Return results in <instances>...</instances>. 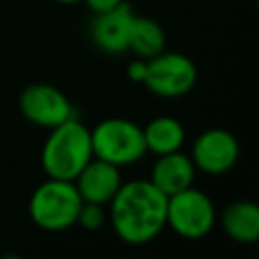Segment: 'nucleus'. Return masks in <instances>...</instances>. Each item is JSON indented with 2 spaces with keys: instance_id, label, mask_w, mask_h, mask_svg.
<instances>
[{
  "instance_id": "obj_1",
  "label": "nucleus",
  "mask_w": 259,
  "mask_h": 259,
  "mask_svg": "<svg viewBox=\"0 0 259 259\" xmlns=\"http://www.w3.org/2000/svg\"><path fill=\"white\" fill-rule=\"evenodd\" d=\"M168 196L150 180H130L109 200V219L115 235L127 245H146L166 227Z\"/></svg>"
},
{
  "instance_id": "obj_2",
  "label": "nucleus",
  "mask_w": 259,
  "mask_h": 259,
  "mask_svg": "<svg viewBox=\"0 0 259 259\" xmlns=\"http://www.w3.org/2000/svg\"><path fill=\"white\" fill-rule=\"evenodd\" d=\"M91 158V132L75 117L51 127L40 150V166L45 174L59 180H75Z\"/></svg>"
},
{
  "instance_id": "obj_3",
  "label": "nucleus",
  "mask_w": 259,
  "mask_h": 259,
  "mask_svg": "<svg viewBox=\"0 0 259 259\" xmlns=\"http://www.w3.org/2000/svg\"><path fill=\"white\" fill-rule=\"evenodd\" d=\"M83 204L73 180L49 178L30 196L28 212L32 223L49 233L67 231L77 225V214Z\"/></svg>"
},
{
  "instance_id": "obj_4",
  "label": "nucleus",
  "mask_w": 259,
  "mask_h": 259,
  "mask_svg": "<svg viewBox=\"0 0 259 259\" xmlns=\"http://www.w3.org/2000/svg\"><path fill=\"white\" fill-rule=\"evenodd\" d=\"M91 132L93 156L117 168L136 164L148 152L144 130L123 117H109L99 121Z\"/></svg>"
},
{
  "instance_id": "obj_5",
  "label": "nucleus",
  "mask_w": 259,
  "mask_h": 259,
  "mask_svg": "<svg viewBox=\"0 0 259 259\" xmlns=\"http://www.w3.org/2000/svg\"><path fill=\"white\" fill-rule=\"evenodd\" d=\"M217 221V210L208 194L188 186L168 196L166 204V227L184 239L206 237Z\"/></svg>"
},
{
  "instance_id": "obj_6",
  "label": "nucleus",
  "mask_w": 259,
  "mask_h": 259,
  "mask_svg": "<svg viewBox=\"0 0 259 259\" xmlns=\"http://www.w3.org/2000/svg\"><path fill=\"white\" fill-rule=\"evenodd\" d=\"M196 65L182 53L162 51L152 59H146L144 85L158 97H182L196 85Z\"/></svg>"
},
{
  "instance_id": "obj_7",
  "label": "nucleus",
  "mask_w": 259,
  "mask_h": 259,
  "mask_svg": "<svg viewBox=\"0 0 259 259\" xmlns=\"http://www.w3.org/2000/svg\"><path fill=\"white\" fill-rule=\"evenodd\" d=\"M20 111L30 123L49 130L75 117L69 97L49 83L28 85L20 95Z\"/></svg>"
},
{
  "instance_id": "obj_8",
  "label": "nucleus",
  "mask_w": 259,
  "mask_h": 259,
  "mask_svg": "<svg viewBox=\"0 0 259 259\" xmlns=\"http://www.w3.org/2000/svg\"><path fill=\"white\" fill-rule=\"evenodd\" d=\"M190 160L194 168L206 174L229 172L239 160V142L229 130L223 127L204 130L192 144Z\"/></svg>"
},
{
  "instance_id": "obj_9",
  "label": "nucleus",
  "mask_w": 259,
  "mask_h": 259,
  "mask_svg": "<svg viewBox=\"0 0 259 259\" xmlns=\"http://www.w3.org/2000/svg\"><path fill=\"white\" fill-rule=\"evenodd\" d=\"M132 20H134V12L125 2L111 8V10L97 12L95 18L91 20V26H89V34H91L93 45L107 55L125 53Z\"/></svg>"
},
{
  "instance_id": "obj_10",
  "label": "nucleus",
  "mask_w": 259,
  "mask_h": 259,
  "mask_svg": "<svg viewBox=\"0 0 259 259\" xmlns=\"http://www.w3.org/2000/svg\"><path fill=\"white\" fill-rule=\"evenodd\" d=\"M73 182L83 202H95L103 206V204H109V200L121 186V176L117 166L93 156L83 166V170L75 176Z\"/></svg>"
},
{
  "instance_id": "obj_11",
  "label": "nucleus",
  "mask_w": 259,
  "mask_h": 259,
  "mask_svg": "<svg viewBox=\"0 0 259 259\" xmlns=\"http://www.w3.org/2000/svg\"><path fill=\"white\" fill-rule=\"evenodd\" d=\"M194 170L196 168H194L190 156H186L180 150H176V152L158 156L156 164L152 166L150 182L160 192L170 196V194H176V192L192 186Z\"/></svg>"
},
{
  "instance_id": "obj_12",
  "label": "nucleus",
  "mask_w": 259,
  "mask_h": 259,
  "mask_svg": "<svg viewBox=\"0 0 259 259\" xmlns=\"http://www.w3.org/2000/svg\"><path fill=\"white\" fill-rule=\"evenodd\" d=\"M221 227L237 243H255L259 239V206L251 200L231 202L221 214Z\"/></svg>"
},
{
  "instance_id": "obj_13",
  "label": "nucleus",
  "mask_w": 259,
  "mask_h": 259,
  "mask_svg": "<svg viewBox=\"0 0 259 259\" xmlns=\"http://www.w3.org/2000/svg\"><path fill=\"white\" fill-rule=\"evenodd\" d=\"M166 47V32L150 16H136L130 26V38H127V51H132L138 59H152L158 53H162Z\"/></svg>"
},
{
  "instance_id": "obj_14",
  "label": "nucleus",
  "mask_w": 259,
  "mask_h": 259,
  "mask_svg": "<svg viewBox=\"0 0 259 259\" xmlns=\"http://www.w3.org/2000/svg\"><path fill=\"white\" fill-rule=\"evenodd\" d=\"M142 130H144V142H146L148 152H154L156 156L180 150L184 144V138H186L184 125L178 119L168 117V115L154 117Z\"/></svg>"
},
{
  "instance_id": "obj_15",
  "label": "nucleus",
  "mask_w": 259,
  "mask_h": 259,
  "mask_svg": "<svg viewBox=\"0 0 259 259\" xmlns=\"http://www.w3.org/2000/svg\"><path fill=\"white\" fill-rule=\"evenodd\" d=\"M105 223V212L101 204L95 202H83L77 214V225H81L87 231H97Z\"/></svg>"
},
{
  "instance_id": "obj_16",
  "label": "nucleus",
  "mask_w": 259,
  "mask_h": 259,
  "mask_svg": "<svg viewBox=\"0 0 259 259\" xmlns=\"http://www.w3.org/2000/svg\"><path fill=\"white\" fill-rule=\"evenodd\" d=\"M146 75V59H136L134 63H130L127 67V77L136 83H142Z\"/></svg>"
},
{
  "instance_id": "obj_17",
  "label": "nucleus",
  "mask_w": 259,
  "mask_h": 259,
  "mask_svg": "<svg viewBox=\"0 0 259 259\" xmlns=\"http://www.w3.org/2000/svg\"><path fill=\"white\" fill-rule=\"evenodd\" d=\"M85 4L97 14V12H105V10H111L119 4H123V0H85Z\"/></svg>"
},
{
  "instance_id": "obj_18",
  "label": "nucleus",
  "mask_w": 259,
  "mask_h": 259,
  "mask_svg": "<svg viewBox=\"0 0 259 259\" xmlns=\"http://www.w3.org/2000/svg\"><path fill=\"white\" fill-rule=\"evenodd\" d=\"M55 2H59V4H77L79 0H55Z\"/></svg>"
}]
</instances>
